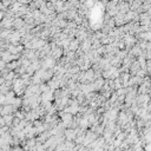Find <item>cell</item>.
<instances>
[{
    "mask_svg": "<svg viewBox=\"0 0 151 151\" xmlns=\"http://www.w3.org/2000/svg\"><path fill=\"white\" fill-rule=\"evenodd\" d=\"M76 131H73V130H67V131H65V136L67 137V139H72L76 137Z\"/></svg>",
    "mask_w": 151,
    "mask_h": 151,
    "instance_id": "obj_1",
    "label": "cell"
},
{
    "mask_svg": "<svg viewBox=\"0 0 151 151\" xmlns=\"http://www.w3.org/2000/svg\"><path fill=\"white\" fill-rule=\"evenodd\" d=\"M15 151H23V150H21V149H18V148H17V149H15Z\"/></svg>",
    "mask_w": 151,
    "mask_h": 151,
    "instance_id": "obj_2",
    "label": "cell"
}]
</instances>
